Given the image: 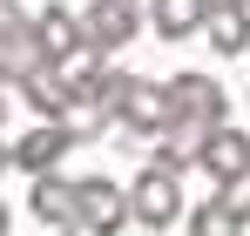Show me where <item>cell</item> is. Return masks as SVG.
<instances>
[{
  "instance_id": "1",
  "label": "cell",
  "mask_w": 250,
  "mask_h": 236,
  "mask_svg": "<svg viewBox=\"0 0 250 236\" xmlns=\"http://www.w3.org/2000/svg\"><path fill=\"white\" fill-rule=\"evenodd\" d=\"M128 209H135V223H142V230L163 236L169 223L183 216V176L163 169V162H149V169L135 176V189H128Z\"/></svg>"
},
{
  "instance_id": "2",
  "label": "cell",
  "mask_w": 250,
  "mask_h": 236,
  "mask_svg": "<svg viewBox=\"0 0 250 236\" xmlns=\"http://www.w3.org/2000/svg\"><path fill=\"white\" fill-rule=\"evenodd\" d=\"M135 223V209H128V189H115L108 176H88V182H75V230L88 236H115Z\"/></svg>"
},
{
  "instance_id": "3",
  "label": "cell",
  "mask_w": 250,
  "mask_h": 236,
  "mask_svg": "<svg viewBox=\"0 0 250 236\" xmlns=\"http://www.w3.org/2000/svg\"><path fill=\"white\" fill-rule=\"evenodd\" d=\"M41 61H47L41 27H34V20H27L14 0H0V81H27Z\"/></svg>"
},
{
  "instance_id": "4",
  "label": "cell",
  "mask_w": 250,
  "mask_h": 236,
  "mask_svg": "<svg viewBox=\"0 0 250 236\" xmlns=\"http://www.w3.org/2000/svg\"><path fill=\"white\" fill-rule=\"evenodd\" d=\"M68 149H82V135H75V121L68 115H41L21 142H14V162L27 169V176H41V169H54V162L68 156Z\"/></svg>"
},
{
  "instance_id": "5",
  "label": "cell",
  "mask_w": 250,
  "mask_h": 236,
  "mask_svg": "<svg viewBox=\"0 0 250 236\" xmlns=\"http://www.w3.org/2000/svg\"><path fill=\"white\" fill-rule=\"evenodd\" d=\"M169 108H176L183 121H196V128H216V121L230 115L216 75H176V81H169Z\"/></svg>"
},
{
  "instance_id": "6",
  "label": "cell",
  "mask_w": 250,
  "mask_h": 236,
  "mask_svg": "<svg viewBox=\"0 0 250 236\" xmlns=\"http://www.w3.org/2000/svg\"><path fill=\"white\" fill-rule=\"evenodd\" d=\"M169 115H176V108H169V81H142V75H135V81H128V95H122V115H115V121H122L128 135H156Z\"/></svg>"
},
{
  "instance_id": "7",
  "label": "cell",
  "mask_w": 250,
  "mask_h": 236,
  "mask_svg": "<svg viewBox=\"0 0 250 236\" xmlns=\"http://www.w3.org/2000/svg\"><path fill=\"white\" fill-rule=\"evenodd\" d=\"M196 169H203V176H216V182H237V176L250 169V135H244V128H230V121H216Z\"/></svg>"
},
{
  "instance_id": "8",
  "label": "cell",
  "mask_w": 250,
  "mask_h": 236,
  "mask_svg": "<svg viewBox=\"0 0 250 236\" xmlns=\"http://www.w3.org/2000/svg\"><path fill=\"white\" fill-rule=\"evenodd\" d=\"M82 34L102 47V54H115V47H128L135 40V0H95L82 14Z\"/></svg>"
},
{
  "instance_id": "9",
  "label": "cell",
  "mask_w": 250,
  "mask_h": 236,
  "mask_svg": "<svg viewBox=\"0 0 250 236\" xmlns=\"http://www.w3.org/2000/svg\"><path fill=\"white\" fill-rule=\"evenodd\" d=\"M203 142H209V128H196V121H183V115H169L163 128H156V162L163 169H196L203 162Z\"/></svg>"
},
{
  "instance_id": "10",
  "label": "cell",
  "mask_w": 250,
  "mask_h": 236,
  "mask_svg": "<svg viewBox=\"0 0 250 236\" xmlns=\"http://www.w3.org/2000/svg\"><path fill=\"white\" fill-rule=\"evenodd\" d=\"M27 209L41 216L47 230H75V182H61L54 169H41V176H34V196H27Z\"/></svg>"
},
{
  "instance_id": "11",
  "label": "cell",
  "mask_w": 250,
  "mask_h": 236,
  "mask_svg": "<svg viewBox=\"0 0 250 236\" xmlns=\"http://www.w3.org/2000/svg\"><path fill=\"white\" fill-rule=\"evenodd\" d=\"M203 40L216 47V54H244L250 47V7L244 0H216L209 20H203Z\"/></svg>"
},
{
  "instance_id": "12",
  "label": "cell",
  "mask_w": 250,
  "mask_h": 236,
  "mask_svg": "<svg viewBox=\"0 0 250 236\" xmlns=\"http://www.w3.org/2000/svg\"><path fill=\"white\" fill-rule=\"evenodd\" d=\"M209 7H216V0H156L149 20H156V34H163V40H189V34H203Z\"/></svg>"
},
{
  "instance_id": "13",
  "label": "cell",
  "mask_w": 250,
  "mask_h": 236,
  "mask_svg": "<svg viewBox=\"0 0 250 236\" xmlns=\"http://www.w3.org/2000/svg\"><path fill=\"white\" fill-rule=\"evenodd\" d=\"M21 88H27L34 115H75V88L61 81V68H54V61H41V68H34V75L21 81Z\"/></svg>"
},
{
  "instance_id": "14",
  "label": "cell",
  "mask_w": 250,
  "mask_h": 236,
  "mask_svg": "<svg viewBox=\"0 0 250 236\" xmlns=\"http://www.w3.org/2000/svg\"><path fill=\"white\" fill-rule=\"evenodd\" d=\"M34 27H41V47H47V61H61V54H68V47H82V20H75V14H68V7H41V14H34Z\"/></svg>"
},
{
  "instance_id": "15",
  "label": "cell",
  "mask_w": 250,
  "mask_h": 236,
  "mask_svg": "<svg viewBox=\"0 0 250 236\" xmlns=\"http://www.w3.org/2000/svg\"><path fill=\"white\" fill-rule=\"evenodd\" d=\"M189 236H244V216H237L223 196H209V202L189 209Z\"/></svg>"
},
{
  "instance_id": "16",
  "label": "cell",
  "mask_w": 250,
  "mask_h": 236,
  "mask_svg": "<svg viewBox=\"0 0 250 236\" xmlns=\"http://www.w3.org/2000/svg\"><path fill=\"white\" fill-rule=\"evenodd\" d=\"M223 202H230V209H237V216L250 223V169L237 176V182H223Z\"/></svg>"
},
{
  "instance_id": "17",
  "label": "cell",
  "mask_w": 250,
  "mask_h": 236,
  "mask_svg": "<svg viewBox=\"0 0 250 236\" xmlns=\"http://www.w3.org/2000/svg\"><path fill=\"white\" fill-rule=\"evenodd\" d=\"M0 236H7V202H0Z\"/></svg>"
},
{
  "instance_id": "18",
  "label": "cell",
  "mask_w": 250,
  "mask_h": 236,
  "mask_svg": "<svg viewBox=\"0 0 250 236\" xmlns=\"http://www.w3.org/2000/svg\"><path fill=\"white\" fill-rule=\"evenodd\" d=\"M7 162H14V149H0V169H7Z\"/></svg>"
},
{
  "instance_id": "19",
  "label": "cell",
  "mask_w": 250,
  "mask_h": 236,
  "mask_svg": "<svg viewBox=\"0 0 250 236\" xmlns=\"http://www.w3.org/2000/svg\"><path fill=\"white\" fill-rule=\"evenodd\" d=\"M54 236H88V230H54Z\"/></svg>"
},
{
  "instance_id": "20",
  "label": "cell",
  "mask_w": 250,
  "mask_h": 236,
  "mask_svg": "<svg viewBox=\"0 0 250 236\" xmlns=\"http://www.w3.org/2000/svg\"><path fill=\"white\" fill-rule=\"evenodd\" d=\"M0 115H7V101H0Z\"/></svg>"
},
{
  "instance_id": "21",
  "label": "cell",
  "mask_w": 250,
  "mask_h": 236,
  "mask_svg": "<svg viewBox=\"0 0 250 236\" xmlns=\"http://www.w3.org/2000/svg\"><path fill=\"white\" fill-rule=\"evenodd\" d=\"M244 7H250V0H244Z\"/></svg>"
}]
</instances>
